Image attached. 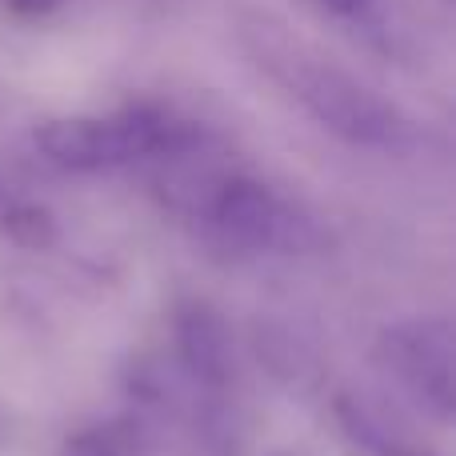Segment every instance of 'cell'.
<instances>
[{
  "mask_svg": "<svg viewBox=\"0 0 456 456\" xmlns=\"http://www.w3.org/2000/svg\"><path fill=\"white\" fill-rule=\"evenodd\" d=\"M256 353H260V361H265L268 369L284 380V385H305L308 372L316 369V364H313V348H308L297 332L273 329V324H268V329H260Z\"/></svg>",
  "mask_w": 456,
  "mask_h": 456,
  "instance_id": "8992f818",
  "label": "cell"
},
{
  "mask_svg": "<svg viewBox=\"0 0 456 456\" xmlns=\"http://www.w3.org/2000/svg\"><path fill=\"white\" fill-rule=\"evenodd\" d=\"M160 197L189 228L224 256H321L332 232L308 205L281 192L265 176L216 157V144L157 168Z\"/></svg>",
  "mask_w": 456,
  "mask_h": 456,
  "instance_id": "6da1fadb",
  "label": "cell"
},
{
  "mask_svg": "<svg viewBox=\"0 0 456 456\" xmlns=\"http://www.w3.org/2000/svg\"><path fill=\"white\" fill-rule=\"evenodd\" d=\"M4 200H8V189H4V181H0V205H4Z\"/></svg>",
  "mask_w": 456,
  "mask_h": 456,
  "instance_id": "7c38bea8",
  "label": "cell"
},
{
  "mask_svg": "<svg viewBox=\"0 0 456 456\" xmlns=\"http://www.w3.org/2000/svg\"><path fill=\"white\" fill-rule=\"evenodd\" d=\"M37 152L61 173H117V168H168L192 152L208 149L213 136L197 117L176 104L128 101L93 117H53L32 128Z\"/></svg>",
  "mask_w": 456,
  "mask_h": 456,
  "instance_id": "3957f363",
  "label": "cell"
},
{
  "mask_svg": "<svg viewBox=\"0 0 456 456\" xmlns=\"http://www.w3.org/2000/svg\"><path fill=\"white\" fill-rule=\"evenodd\" d=\"M4 436H8V412H4V404H0V444H4Z\"/></svg>",
  "mask_w": 456,
  "mask_h": 456,
  "instance_id": "8fae6325",
  "label": "cell"
},
{
  "mask_svg": "<svg viewBox=\"0 0 456 456\" xmlns=\"http://www.w3.org/2000/svg\"><path fill=\"white\" fill-rule=\"evenodd\" d=\"M337 417L345 436L364 449L369 456H428V449H420L417 436L393 420L385 409H372L369 401H361L356 393H340L337 401Z\"/></svg>",
  "mask_w": 456,
  "mask_h": 456,
  "instance_id": "5b68a950",
  "label": "cell"
},
{
  "mask_svg": "<svg viewBox=\"0 0 456 456\" xmlns=\"http://www.w3.org/2000/svg\"><path fill=\"white\" fill-rule=\"evenodd\" d=\"M61 456H136V436L125 428H80L61 444Z\"/></svg>",
  "mask_w": 456,
  "mask_h": 456,
  "instance_id": "ba28073f",
  "label": "cell"
},
{
  "mask_svg": "<svg viewBox=\"0 0 456 456\" xmlns=\"http://www.w3.org/2000/svg\"><path fill=\"white\" fill-rule=\"evenodd\" d=\"M372 356L412 409L449 425L456 409V345L444 316H401L385 324Z\"/></svg>",
  "mask_w": 456,
  "mask_h": 456,
  "instance_id": "277c9868",
  "label": "cell"
},
{
  "mask_svg": "<svg viewBox=\"0 0 456 456\" xmlns=\"http://www.w3.org/2000/svg\"><path fill=\"white\" fill-rule=\"evenodd\" d=\"M240 45L248 48L256 69L337 141L369 152H404L417 136L412 120L388 96L316 53L281 20L248 16L240 24Z\"/></svg>",
  "mask_w": 456,
  "mask_h": 456,
  "instance_id": "7a4b0ae2",
  "label": "cell"
},
{
  "mask_svg": "<svg viewBox=\"0 0 456 456\" xmlns=\"http://www.w3.org/2000/svg\"><path fill=\"white\" fill-rule=\"evenodd\" d=\"M313 8H321L324 16H337V20H361L377 0H308Z\"/></svg>",
  "mask_w": 456,
  "mask_h": 456,
  "instance_id": "30bf717a",
  "label": "cell"
},
{
  "mask_svg": "<svg viewBox=\"0 0 456 456\" xmlns=\"http://www.w3.org/2000/svg\"><path fill=\"white\" fill-rule=\"evenodd\" d=\"M0 228L8 232V240L24 244V248H45L56 236V221L45 205H37V200H12V197L0 205Z\"/></svg>",
  "mask_w": 456,
  "mask_h": 456,
  "instance_id": "52a82bcc",
  "label": "cell"
},
{
  "mask_svg": "<svg viewBox=\"0 0 456 456\" xmlns=\"http://www.w3.org/2000/svg\"><path fill=\"white\" fill-rule=\"evenodd\" d=\"M72 0H0V12L16 24H45L61 16Z\"/></svg>",
  "mask_w": 456,
  "mask_h": 456,
  "instance_id": "9c48e42d",
  "label": "cell"
}]
</instances>
